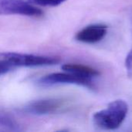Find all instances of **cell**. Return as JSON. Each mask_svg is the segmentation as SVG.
<instances>
[{
	"label": "cell",
	"instance_id": "6da1fadb",
	"mask_svg": "<svg viewBox=\"0 0 132 132\" xmlns=\"http://www.w3.org/2000/svg\"><path fill=\"white\" fill-rule=\"evenodd\" d=\"M128 112V104L123 100L111 102L108 107L94 113L93 121L96 127L102 130H115L125 120Z\"/></svg>",
	"mask_w": 132,
	"mask_h": 132
},
{
	"label": "cell",
	"instance_id": "7a4b0ae2",
	"mask_svg": "<svg viewBox=\"0 0 132 132\" xmlns=\"http://www.w3.org/2000/svg\"><path fill=\"white\" fill-rule=\"evenodd\" d=\"M0 58L9 63L14 69L19 67H32L56 64L60 60L53 56H39L19 53H1Z\"/></svg>",
	"mask_w": 132,
	"mask_h": 132
},
{
	"label": "cell",
	"instance_id": "3957f363",
	"mask_svg": "<svg viewBox=\"0 0 132 132\" xmlns=\"http://www.w3.org/2000/svg\"><path fill=\"white\" fill-rule=\"evenodd\" d=\"M39 84L42 85L71 84L82 86L90 90L95 88L93 79L67 71H64V73H53L46 75L39 80Z\"/></svg>",
	"mask_w": 132,
	"mask_h": 132
},
{
	"label": "cell",
	"instance_id": "277c9868",
	"mask_svg": "<svg viewBox=\"0 0 132 132\" xmlns=\"http://www.w3.org/2000/svg\"><path fill=\"white\" fill-rule=\"evenodd\" d=\"M42 10L25 0H0V15L40 16Z\"/></svg>",
	"mask_w": 132,
	"mask_h": 132
},
{
	"label": "cell",
	"instance_id": "5b68a950",
	"mask_svg": "<svg viewBox=\"0 0 132 132\" xmlns=\"http://www.w3.org/2000/svg\"><path fill=\"white\" fill-rule=\"evenodd\" d=\"M63 107V101L59 99H44L29 103L24 108V111L35 115L53 114Z\"/></svg>",
	"mask_w": 132,
	"mask_h": 132
},
{
	"label": "cell",
	"instance_id": "8992f818",
	"mask_svg": "<svg viewBox=\"0 0 132 132\" xmlns=\"http://www.w3.org/2000/svg\"><path fill=\"white\" fill-rule=\"evenodd\" d=\"M108 32V26L104 24L97 23L86 26L76 35V39L84 43H96L102 40Z\"/></svg>",
	"mask_w": 132,
	"mask_h": 132
},
{
	"label": "cell",
	"instance_id": "52a82bcc",
	"mask_svg": "<svg viewBox=\"0 0 132 132\" xmlns=\"http://www.w3.org/2000/svg\"><path fill=\"white\" fill-rule=\"evenodd\" d=\"M62 69L64 71L77 73L86 77H89L91 79H94L100 75V72L87 65H83V64H77V63H67L64 64L62 67Z\"/></svg>",
	"mask_w": 132,
	"mask_h": 132
},
{
	"label": "cell",
	"instance_id": "ba28073f",
	"mask_svg": "<svg viewBox=\"0 0 132 132\" xmlns=\"http://www.w3.org/2000/svg\"><path fill=\"white\" fill-rule=\"evenodd\" d=\"M0 128L14 131H20V127L17 121L8 114L2 111H0Z\"/></svg>",
	"mask_w": 132,
	"mask_h": 132
},
{
	"label": "cell",
	"instance_id": "9c48e42d",
	"mask_svg": "<svg viewBox=\"0 0 132 132\" xmlns=\"http://www.w3.org/2000/svg\"><path fill=\"white\" fill-rule=\"evenodd\" d=\"M32 4L40 6H57L67 0H28Z\"/></svg>",
	"mask_w": 132,
	"mask_h": 132
},
{
	"label": "cell",
	"instance_id": "30bf717a",
	"mask_svg": "<svg viewBox=\"0 0 132 132\" xmlns=\"http://www.w3.org/2000/svg\"><path fill=\"white\" fill-rule=\"evenodd\" d=\"M14 68L5 60L0 58V76L8 73L9 71L13 70Z\"/></svg>",
	"mask_w": 132,
	"mask_h": 132
},
{
	"label": "cell",
	"instance_id": "8fae6325",
	"mask_svg": "<svg viewBox=\"0 0 132 132\" xmlns=\"http://www.w3.org/2000/svg\"><path fill=\"white\" fill-rule=\"evenodd\" d=\"M125 67L128 71V74L132 78V49L128 53L125 60Z\"/></svg>",
	"mask_w": 132,
	"mask_h": 132
}]
</instances>
